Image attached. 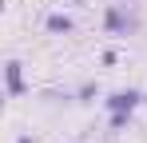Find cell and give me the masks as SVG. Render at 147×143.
Wrapping results in <instances>:
<instances>
[{
	"label": "cell",
	"mask_w": 147,
	"mask_h": 143,
	"mask_svg": "<svg viewBox=\"0 0 147 143\" xmlns=\"http://www.w3.org/2000/svg\"><path fill=\"white\" fill-rule=\"evenodd\" d=\"M107 123H111V131H127L131 127V111H107Z\"/></svg>",
	"instance_id": "5"
},
{
	"label": "cell",
	"mask_w": 147,
	"mask_h": 143,
	"mask_svg": "<svg viewBox=\"0 0 147 143\" xmlns=\"http://www.w3.org/2000/svg\"><path fill=\"white\" fill-rule=\"evenodd\" d=\"M16 143H36V139H32V135H16Z\"/></svg>",
	"instance_id": "7"
},
{
	"label": "cell",
	"mask_w": 147,
	"mask_h": 143,
	"mask_svg": "<svg viewBox=\"0 0 147 143\" xmlns=\"http://www.w3.org/2000/svg\"><path fill=\"white\" fill-rule=\"evenodd\" d=\"M4 92H8V99H20L28 92L24 88V64L20 60H4Z\"/></svg>",
	"instance_id": "2"
},
{
	"label": "cell",
	"mask_w": 147,
	"mask_h": 143,
	"mask_svg": "<svg viewBox=\"0 0 147 143\" xmlns=\"http://www.w3.org/2000/svg\"><path fill=\"white\" fill-rule=\"evenodd\" d=\"M135 28H139V20L127 16L123 4H107V12H103V32L107 36H131Z\"/></svg>",
	"instance_id": "1"
},
{
	"label": "cell",
	"mask_w": 147,
	"mask_h": 143,
	"mask_svg": "<svg viewBox=\"0 0 147 143\" xmlns=\"http://www.w3.org/2000/svg\"><path fill=\"white\" fill-rule=\"evenodd\" d=\"M96 95H99V88L92 84V80H88V84H80V92H76V99H80V103H92Z\"/></svg>",
	"instance_id": "6"
},
{
	"label": "cell",
	"mask_w": 147,
	"mask_h": 143,
	"mask_svg": "<svg viewBox=\"0 0 147 143\" xmlns=\"http://www.w3.org/2000/svg\"><path fill=\"white\" fill-rule=\"evenodd\" d=\"M143 107H147V92H143Z\"/></svg>",
	"instance_id": "8"
},
{
	"label": "cell",
	"mask_w": 147,
	"mask_h": 143,
	"mask_svg": "<svg viewBox=\"0 0 147 143\" xmlns=\"http://www.w3.org/2000/svg\"><path fill=\"white\" fill-rule=\"evenodd\" d=\"M139 103H143V92H139V88H123V92H111L103 99L107 111H135Z\"/></svg>",
	"instance_id": "3"
},
{
	"label": "cell",
	"mask_w": 147,
	"mask_h": 143,
	"mask_svg": "<svg viewBox=\"0 0 147 143\" xmlns=\"http://www.w3.org/2000/svg\"><path fill=\"white\" fill-rule=\"evenodd\" d=\"M44 28H48L52 36H72V32H76V20L68 16V12H48V16H44Z\"/></svg>",
	"instance_id": "4"
}]
</instances>
